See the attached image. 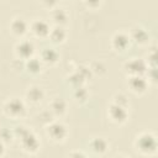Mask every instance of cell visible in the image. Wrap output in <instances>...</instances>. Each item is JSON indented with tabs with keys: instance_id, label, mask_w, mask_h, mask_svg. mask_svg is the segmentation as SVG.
Returning <instances> with one entry per match:
<instances>
[{
	"instance_id": "6da1fadb",
	"label": "cell",
	"mask_w": 158,
	"mask_h": 158,
	"mask_svg": "<svg viewBox=\"0 0 158 158\" xmlns=\"http://www.w3.org/2000/svg\"><path fill=\"white\" fill-rule=\"evenodd\" d=\"M14 136L20 138L21 141V146L23 148V151L28 152V153H35L38 151L40 148V142L37 139V137L26 127L23 126H17L14 131Z\"/></svg>"
},
{
	"instance_id": "7a4b0ae2",
	"label": "cell",
	"mask_w": 158,
	"mask_h": 158,
	"mask_svg": "<svg viewBox=\"0 0 158 158\" xmlns=\"http://www.w3.org/2000/svg\"><path fill=\"white\" fill-rule=\"evenodd\" d=\"M136 147L143 154H152L157 151V139L151 133H142L137 137Z\"/></svg>"
},
{
	"instance_id": "3957f363",
	"label": "cell",
	"mask_w": 158,
	"mask_h": 158,
	"mask_svg": "<svg viewBox=\"0 0 158 158\" xmlns=\"http://www.w3.org/2000/svg\"><path fill=\"white\" fill-rule=\"evenodd\" d=\"M4 111L9 117L20 118L25 115L26 106H25L22 100L17 99V98H14V99H10L9 101H6V104L4 105Z\"/></svg>"
},
{
	"instance_id": "277c9868",
	"label": "cell",
	"mask_w": 158,
	"mask_h": 158,
	"mask_svg": "<svg viewBox=\"0 0 158 158\" xmlns=\"http://www.w3.org/2000/svg\"><path fill=\"white\" fill-rule=\"evenodd\" d=\"M67 133H68L67 127L63 123H60V122H52L47 127V135L54 142L63 141L67 137Z\"/></svg>"
},
{
	"instance_id": "5b68a950",
	"label": "cell",
	"mask_w": 158,
	"mask_h": 158,
	"mask_svg": "<svg viewBox=\"0 0 158 158\" xmlns=\"http://www.w3.org/2000/svg\"><path fill=\"white\" fill-rule=\"evenodd\" d=\"M109 116L111 117L112 121H115L117 123H123L127 120V110H126V107L114 102L109 107Z\"/></svg>"
},
{
	"instance_id": "8992f818",
	"label": "cell",
	"mask_w": 158,
	"mask_h": 158,
	"mask_svg": "<svg viewBox=\"0 0 158 158\" xmlns=\"http://www.w3.org/2000/svg\"><path fill=\"white\" fill-rule=\"evenodd\" d=\"M125 69L127 73H130V75H138V74H143L146 72V69H148V68H147V64L144 60L133 58L132 60L126 63Z\"/></svg>"
},
{
	"instance_id": "52a82bcc",
	"label": "cell",
	"mask_w": 158,
	"mask_h": 158,
	"mask_svg": "<svg viewBox=\"0 0 158 158\" xmlns=\"http://www.w3.org/2000/svg\"><path fill=\"white\" fill-rule=\"evenodd\" d=\"M128 85L132 91L135 93H143L147 89V80L142 77V74L138 75H131L128 80Z\"/></svg>"
},
{
	"instance_id": "ba28073f",
	"label": "cell",
	"mask_w": 158,
	"mask_h": 158,
	"mask_svg": "<svg viewBox=\"0 0 158 158\" xmlns=\"http://www.w3.org/2000/svg\"><path fill=\"white\" fill-rule=\"evenodd\" d=\"M35 51L33 44L30 41H22L16 46V54L22 59H28L32 57Z\"/></svg>"
},
{
	"instance_id": "9c48e42d",
	"label": "cell",
	"mask_w": 158,
	"mask_h": 158,
	"mask_svg": "<svg viewBox=\"0 0 158 158\" xmlns=\"http://www.w3.org/2000/svg\"><path fill=\"white\" fill-rule=\"evenodd\" d=\"M31 31L37 37H47L49 35V25L43 20H37L31 25Z\"/></svg>"
},
{
	"instance_id": "30bf717a",
	"label": "cell",
	"mask_w": 158,
	"mask_h": 158,
	"mask_svg": "<svg viewBox=\"0 0 158 158\" xmlns=\"http://www.w3.org/2000/svg\"><path fill=\"white\" fill-rule=\"evenodd\" d=\"M130 43V38L127 35L122 33V32H118L116 33L114 37H112V47L116 48L117 51H123L127 48Z\"/></svg>"
},
{
	"instance_id": "8fae6325",
	"label": "cell",
	"mask_w": 158,
	"mask_h": 158,
	"mask_svg": "<svg viewBox=\"0 0 158 158\" xmlns=\"http://www.w3.org/2000/svg\"><path fill=\"white\" fill-rule=\"evenodd\" d=\"M10 28L16 36H23L27 32V23L22 19H14L10 25Z\"/></svg>"
},
{
	"instance_id": "7c38bea8",
	"label": "cell",
	"mask_w": 158,
	"mask_h": 158,
	"mask_svg": "<svg viewBox=\"0 0 158 158\" xmlns=\"http://www.w3.org/2000/svg\"><path fill=\"white\" fill-rule=\"evenodd\" d=\"M48 36L51 37V40H52L53 42H56V43H60V42H63V41L65 40L67 33H65V31H64V28H63L62 26L56 25V27L51 28Z\"/></svg>"
},
{
	"instance_id": "4fadbf2b",
	"label": "cell",
	"mask_w": 158,
	"mask_h": 158,
	"mask_svg": "<svg viewBox=\"0 0 158 158\" xmlns=\"http://www.w3.org/2000/svg\"><path fill=\"white\" fill-rule=\"evenodd\" d=\"M51 16H52V20L56 22V25H64L67 22V12L63 10V9H59V7H54L52 9V12H51Z\"/></svg>"
},
{
	"instance_id": "5bb4252c",
	"label": "cell",
	"mask_w": 158,
	"mask_h": 158,
	"mask_svg": "<svg viewBox=\"0 0 158 158\" xmlns=\"http://www.w3.org/2000/svg\"><path fill=\"white\" fill-rule=\"evenodd\" d=\"M41 57H42V60H43V62L49 63V64H53V63H56V62L59 59L58 52L54 51V49H52V48H46V49H43Z\"/></svg>"
},
{
	"instance_id": "9a60e30c",
	"label": "cell",
	"mask_w": 158,
	"mask_h": 158,
	"mask_svg": "<svg viewBox=\"0 0 158 158\" xmlns=\"http://www.w3.org/2000/svg\"><path fill=\"white\" fill-rule=\"evenodd\" d=\"M131 37H132V40H135L136 43L143 44L148 40V33L146 32V30H143L141 27H136V28H133V31L131 33Z\"/></svg>"
},
{
	"instance_id": "2e32d148",
	"label": "cell",
	"mask_w": 158,
	"mask_h": 158,
	"mask_svg": "<svg viewBox=\"0 0 158 158\" xmlns=\"http://www.w3.org/2000/svg\"><path fill=\"white\" fill-rule=\"evenodd\" d=\"M90 147L91 149L98 153V154H102L106 149H107V142L104 138H94L90 142Z\"/></svg>"
},
{
	"instance_id": "e0dca14e",
	"label": "cell",
	"mask_w": 158,
	"mask_h": 158,
	"mask_svg": "<svg viewBox=\"0 0 158 158\" xmlns=\"http://www.w3.org/2000/svg\"><path fill=\"white\" fill-rule=\"evenodd\" d=\"M26 96H27V99L31 100L32 102H38V101H41L42 98H43V91H42V89L38 88V86H31V88L27 90Z\"/></svg>"
},
{
	"instance_id": "ac0fdd59",
	"label": "cell",
	"mask_w": 158,
	"mask_h": 158,
	"mask_svg": "<svg viewBox=\"0 0 158 158\" xmlns=\"http://www.w3.org/2000/svg\"><path fill=\"white\" fill-rule=\"evenodd\" d=\"M26 60H27L26 62V68H27L28 72H31V73H38L41 70V62H40V59L31 57V58H28Z\"/></svg>"
},
{
	"instance_id": "d6986e66",
	"label": "cell",
	"mask_w": 158,
	"mask_h": 158,
	"mask_svg": "<svg viewBox=\"0 0 158 158\" xmlns=\"http://www.w3.org/2000/svg\"><path fill=\"white\" fill-rule=\"evenodd\" d=\"M51 107H52V111H53L56 115H63V114L65 112L67 105H65V102H64L62 99H57V100H54V101L52 102Z\"/></svg>"
},
{
	"instance_id": "ffe728a7",
	"label": "cell",
	"mask_w": 158,
	"mask_h": 158,
	"mask_svg": "<svg viewBox=\"0 0 158 158\" xmlns=\"http://www.w3.org/2000/svg\"><path fill=\"white\" fill-rule=\"evenodd\" d=\"M74 96H75L77 100L84 101V100L86 99V96H88V93H86V90H85L84 88L77 86V89H75V91H74Z\"/></svg>"
},
{
	"instance_id": "44dd1931",
	"label": "cell",
	"mask_w": 158,
	"mask_h": 158,
	"mask_svg": "<svg viewBox=\"0 0 158 158\" xmlns=\"http://www.w3.org/2000/svg\"><path fill=\"white\" fill-rule=\"evenodd\" d=\"M115 104H117V105H121V106H123V107H126L127 106V104H128V100L126 99V96L125 95H117L116 96V99H115V101H114Z\"/></svg>"
},
{
	"instance_id": "7402d4cb",
	"label": "cell",
	"mask_w": 158,
	"mask_h": 158,
	"mask_svg": "<svg viewBox=\"0 0 158 158\" xmlns=\"http://www.w3.org/2000/svg\"><path fill=\"white\" fill-rule=\"evenodd\" d=\"M11 136H14V132H10L9 130H2L0 133V139L5 142V141H9V137L11 138Z\"/></svg>"
},
{
	"instance_id": "603a6c76",
	"label": "cell",
	"mask_w": 158,
	"mask_h": 158,
	"mask_svg": "<svg viewBox=\"0 0 158 158\" xmlns=\"http://www.w3.org/2000/svg\"><path fill=\"white\" fill-rule=\"evenodd\" d=\"M42 4L48 9H54L57 5V0H42Z\"/></svg>"
},
{
	"instance_id": "cb8c5ba5",
	"label": "cell",
	"mask_w": 158,
	"mask_h": 158,
	"mask_svg": "<svg viewBox=\"0 0 158 158\" xmlns=\"http://www.w3.org/2000/svg\"><path fill=\"white\" fill-rule=\"evenodd\" d=\"M85 2H86V5L90 6V7H96V6L99 5L100 0H85Z\"/></svg>"
},
{
	"instance_id": "d4e9b609",
	"label": "cell",
	"mask_w": 158,
	"mask_h": 158,
	"mask_svg": "<svg viewBox=\"0 0 158 158\" xmlns=\"http://www.w3.org/2000/svg\"><path fill=\"white\" fill-rule=\"evenodd\" d=\"M5 153V146H4V142L0 139V156H2Z\"/></svg>"
}]
</instances>
